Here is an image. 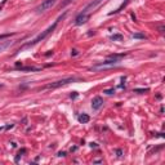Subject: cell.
<instances>
[{"label": "cell", "mask_w": 165, "mask_h": 165, "mask_svg": "<svg viewBox=\"0 0 165 165\" xmlns=\"http://www.w3.org/2000/svg\"><path fill=\"white\" fill-rule=\"evenodd\" d=\"M65 16H66V13H65V14H63L62 17H60V18H58V19H57V21H56V22H54V23H53L52 26H49V27H48V28H46V30H45V31H43L41 34H39V35H37V36H36V37L34 39V40H32V41H30V43H27V44H25V46H23V48H28V46H34V45H36L37 43H40V41H43V40H44V39H46L48 36H49V35H51V34H52V32L54 31V28L57 27V25H58V22H60V21H61V19H62V18H63Z\"/></svg>", "instance_id": "obj_1"}, {"label": "cell", "mask_w": 165, "mask_h": 165, "mask_svg": "<svg viewBox=\"0 0 165 165\" xmlns=\"http://www.w3.org/2000/svg\"><path fill=\"white\" fill-rule=\"evenodd\" d=\"M83 79L80 77H66V79H62V80H58V81H54V83H49L43 86V89H57V88H61V86H65L70 83H75V81H81Z\"/></svg>", "instance_id": "obj_2"}, {"label": "cell", "mask_w": 165, "mask_h": 165, "mask_svg": "<svg viewBox=\"0 0 165 165\" xmlns=\"http://www.w3.org/2000/svg\"><path fill=\"white\" fill-rule=\"evenodd\" d=\"M119 60H111V58H109L107 61H104L103 63H101V65H95V66H92V67H89V70H92V71H104V70H109V69H114V67H116L119 65Z\"/></svg>", "instance_id": "obj_3"}, {"label": "cell", "mask_w": 165, "mask_h": 165, "mask_svg": "<svg viewBox=\"0 0 165 165\" xmlns=\"http://www.w3.org/2000/svg\"><path fill=\"white\" fill-rule=\"evenodd\" d=\"M57 3V0H44V2L36 8V13H44Z\"/></svg>", "instance_id": "obj_4"}, {"label": "cell", "mask_w": 165, "mask_h": 165, "mask_svg": "<svg viewBox=\"0 0 165 165\" xmlns=\"http://www.w3.org/2000/svg\"><path fill=\"white\" fill-rule=\"evenodd\" d=\"M102 2H103V0H92V2H90L88 5H86L84 9H83V12H81V13H84V14H89V16H90V13H92V12H94L95 9L98 8V5H99Z\"/></svg>", "instance_id": "obj_5"}, {"label": "cell", "mask_w": 165, "mask_h": 165, "mask_svg": "<svg viewBox=\"0 0 165 165\" xmlns=\"http://www.w3.org/2000/svg\"><path fill=\"white\" fill-rule=\"evenodd\" d=\"M103 106V99L102 97H94L93 101H92V109L93 110H99Z\"/></svg>", "instance_id": "obj_6"}, {"label": "cell", "mask_w": 165, "mask_h": 165, "mask_svg": "<svg viewBox=\"0 0 165 165\" xmlns=\"http://www.w3.org/2000/svg\"><path fill=\"white\" fill-rule=\"evenodd\" d=\"M89 19V14H84V13H80L79 16L76 17V19H75V25H77V26H80V25H84L86 21Z\"/></svg>", "instance_id": "obj_7"}, {"label": "cell", "mask_w": 165, "mask_h": 165, "mask_svg": "<svg viewBox=\"0 0 165 165\" xmlns=\"http://www.w3.org/2000/svg\"><path fill=\"white\" fill-rule=\"evenodd\" d=\"M14 41H11V40H3V41H0V53H2L3 51H5L7 48H9Z\"/></svg>", "instance_id": "obj_8"}, {"label": "cell", "mask_w": 165, "mask_h": 165, "mask_svg": "<svg viewBox=\"0 0 165 165\" xmlns=\"http://www.w3.org/2000/svg\"><path fill=\"white\" fill-rule=\"evenodd\" d=\"M77 120H79L80 123H83V124H86V123H89V120H90V118L86 114H81V115H79V118H77Z\"/></svg>", "instance_id": "obj_9"}, {"label": "cell", "mask_w": 165, "mask_h": 165, "mask_svg": "<svg viewBox=\"0 0 165 165\" xmlns=\"http://www.w3.org/2000/svg\"><path fill=\"white\" fill-rule=\"evenodd\" d=\"M127 54L125 53H120V54H111V56H109V58H111V60H119L120 61V58H123V57H125Z\"/></svg>", "instance_id": "obj_10"}, {"label": "cell", "mask_w": 165, "mask_h": 165, "mask_svg": "<svg viewBox=\"0 0 165 165\" xmlns=\"http://www.w3.org/2000/svg\"><path fill=\"white\" fill-rule=\"evenodd\" d=\"M21 70H25V71H39L40 69H39V67H23V69H21Z\"/></svg>", "instance_id": "obj_11"}, {"label": "cell", "mask_w": 165, "mask_h": 165, "mask_svg": "<svg viewBox=\"0 0 165 165\" xmlns=\"http://www.w3.org/2000/svg\"><path fill=\"white\" fill-rule=\"evenodd\" d=\"M132 37H134V39H146V36H144L143 34H133Z\"/></svg>", "instance_id": "obj_12"}, {"label": "cell", "mask_w": 165, "mask_h": 165, "mask_svg": "<svg viewBox=\"0 0 165 165\" xmlns=\"http://www.w3.org/2000/svg\"><path fill=\"white\" fill-rule=\"evenodd\" d=\"M121 39H123V36L121 35H114V36H111V40H121Z\"/></svg>", "instance_id": "obj_13"}, {"label": "cell", "mask_w": 165, "mask_h": 165, "mask_svg": "<svg viewBox=\"0 0 165 165\" xmlns=\"http://www.w3.org/2000/svg\"><path fill=\"white\" fill-rule=\"evenodd\" d=\"M13 34H3V35H0V40H4V39L7 37H11Z\"/></svg>", "instance_id": "obj_14"}, {"label": "cell", "mask_w": 165, "mask_h": 165, "mask_svg": "<svg viewBox=\"0 0 165 165\" xmlns=\"http://www.w3.org/2000/svg\"><path fill=\"white\" fill-rule=\"evenodd\" d=\"M104 93H106V94H114V93H115V89H114V88H112V89H106Z\"/></svg>", "instance_id": "obj_15"}]
</instances>
